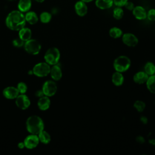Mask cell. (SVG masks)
I'll list each match as a JSON object with an SVG mask.
<instances>
[{"instance_id": "obj_32", "label": "cell", "mask_w": 155, "mask_h": 155, "mask_svg": "<svg viewBox=\"0 0 155 155\" xmlns=\"http://www.w3.org/2000/svg\"><path fill=\"white\" fill-rule=\"evenodd\" d=\"M128 0H113L114 5L116 7H124Z\"/></svg>"}, {"instance_id": "obj_11", "label": "cell", "mask_w": 155, "mask_h": 155, "mask_svg": "<svg viewBox=\"0 0 155 155\" xmlns=\"http://www.w3.org/2000/svg\"><path fill=\"white\" fill-rule=\"evenodd\" d=\"M16 104L21 110H25L30 105V101L25 94H19L16 98Z\"/></svg>"}, {"instance_id": "obj_21", "label": "cell", "mask_w": 155, "mask_h": 155, "mask_svg": "<svg viewBox=\"0 0 155 155\" xmlns=\"http://www.w3.org/2000/svg\"><path fill=\"white\" fill-rule=\"evenodd\" d=\"M31 31L27 27H23L19 30V38L24 42L31 39Z\"/></svg>"}, {"instance_id": "obj_3", "label": "cell", "mask_w": 155, "mask_h": 155, "mask_svg": "<svg viewBox=\"0 0 155 155\" xmlns=\"http://www.w3.org/2000/svg\"><path fill=\"white\" fill-rule=\"evenodd\" d=\"M131 62L130 59L125 55L117 56L113 61V68L116 71L124 73L131 67Z\"/></svg>"}, {"instance_id": "obj_26", "label": "cell", "mask_w": 155, "mask_h": 155, "mask_svg": "<svg viewBox=\"0 0 155 155\" xmlns=\"http://www.w3.org/2000/svg\"><path fill=\"white\" fill-rule=\"evenodd\" d=\"M124 15V12L121 7H116L113 10V17L116 20L121 19Z\"/></svg>"}, {"instance_id": "obj_30", "label": "cell", "mask_w": 155, "mask_h": 155, "mask_svg": "<svg viewBox=\"0 0 155 155\" xmlns=\"http://www.w3.org/2000/svg\"><path fill=\"white\" fill-rule=\"evenodd\" d=\"M147 19L150 21H155V8H150L147 12Z\"/></svg>"}, {"instance_id": "obj_40", "label": "cell", "mask_w": 155, "mask_h": 155, "mask_svg": "<svg viewBox=\"0 0 155 155\" xmlns=\"http://www.w3.org/2000/svg\"><path fill=\"white\" fill-rule=\"evenodd\" d=\"M35 1H36V2H40V3H42V2H43L45 0H35Z\"/></svg>"}, {"instance_id": "obj_1", "label": "cell", "mask_w": 155, "mask_h": 155, "mask_svg": "<svg viewBox=\"0 0 155 155\" xmlns=\"http://www.w3.org/2000/svg\"><path fill=\"white\" fill-rule=\"evenodd\" d=\"M25 15L19 10L10 12L5 19L7 27L13 31H19L25 27Z\"/></svg>"}, {"instance_id": "obj_28", "label": "cell", "mask_w": 155, "mask_h": 155, "mask_svg": "<svg viewBox=\"0 0 155 155\" xmlns=\"http://www.w3.org/2000/svg\"><path fill=\"white\" fill-rule=\"evenodd\" d=\"M133 107L139 112L142 113L146 107L145 103L140 100L136 101L133 104Z\"/></svg>"}, {"instance_id": "obj_29", "label": "cell", "mask_w": 155, "mask_h": 155, "mask_svg": "<svg viewBox=\"0 0 155 155\" xmlns=\"http://www.w3.org/2000/svg\"><path fill=\"white\" fill-rule=\"evenodd\" d=\"M20 94H25L27 91V86L25 83L23 82H19L16 87Z\"/></svg>"}, {"instance_id": "obj_18", "label": "cell", "mask_w": 155, "mask_h": 155, "mask_svg": "<svg viewBox=\"0 0 155 155\" xmlns=\"http://www.w3.org/2000/svg\"><path fill=\"white\" fill-rule=\"evenodd\" d=\"M111 82L116 87L121 86L124 82V76L122 73L114 72L111 76Z\"/></svg>"}, {"instance_id": "obj_39", "label": "cell", "mask_w": 155, "mask_h": 155, "mask_svg": "<svg viewBox=\"0 0 155 155\" xmlns=\"http://www.w3.org/2000/svg\"><path fill=\"white\" fill-rule=\"evenodd\" d=\"M81 1L85 2H86V3L87 4V3H89V2H91L93 1H94V0H81Z\"/></svg>"}, {"instance_id": "obj_5", "label": "cell", "mask_w": 155, "mask_h": 155, "mask_svg": "<svg viewBox=\"0 0 155 155\" xmlns=\"http://www.w3.org/2000/svg\"><path fill=\"white\" fill-rule=\"evenodd\" d=\"M50 65L47 62H39L33 68V74L38 77H45L50 74Z\"/></svg>"}, {"instance_id": "obj_20", "label": "cell", "mask_w": 155, "mask_h": 155, "mask_svg": "<svg viewBox=\"0 0 155 155\" xmlns=\"http://www.w3.org/2000/svg\"><path fill=\"white\" fill-rule=\"evenodd\" d=\"M25 18L26 22H27L31 25L36 24L39 20V17L38 15L35 12L30 10L26 12L25 15Z\"/></svg>"}, {"instance_id": "obj_14", "label": "cell", "mask_w": 155, "mask_h": 155, "mask_svg": "<svg viewBox=\"0 0 155 155\" xmlns=\"http://www.w3.org/2000/svg\"><path fill=\"white\" fill-rule=\"evenodd\" d=\"M50 74L51 78L54 81H59L62 76V72L60 65H58V64L53 65V67L50 68Z\"/></svg>"}, {"instance_id": "obj_31", "label": "cell", "mask_w": 155, "mask_h": 155, "mask_svg": "<svg viewBox=\"0 0 155 155\" xmlns=\"http://www.w3.org/2000/svg\"><path fill=\"white\" fill-rule=\"evenodd\" d=\"M12 44L16 47H21L24 45V41L19 38L13 40Z\"/></svg>"}, {"instance_id": "obj_4", "label": "cell", "mask_w": 155, "mask_h": 155, "mask_svg": "<svg viewBox=\"0 0 155 155\" xmlns=\"http://www.w3.org/2000/svg\"><path fill=\"white\" fill-rule=\"evenodd\" d=\"M60 58V51L56 47H51L48 48L44 54V59L45 62L48 64L50 65H54L58 64Z\"/></svg>"}, {"instance_id": "obj_9", "label": "cell", "mask_w": 155, "mask_h": 155, "mask_svg": "<svg viewBox=\"0 0 155 155\" xmlns=\"http://www.w3.org/2000/svg\"><path fill=\"white\" fill-rule=\"evenodd\" d=\"M39 140L38 136L37 134H33L27 136L24 140L25 147L28 149H33L36 148L39 144Z\"/></svg>"}, {"instance_id": "obj_34", "label": "cell", "mask_w": 155, "mask_h": 155, "mask_svg": "<svg viewBox=\"0 0 155 155\" xmlns=\"http://www.w3.org/2000/svg\"><path fill=\"white\" fill-rule=\"evenodd\" d=\"M136 142H138V143H145V138L143 137V136H137L136 137Z\"/></svg>"}, {"instance_id": "obj_2", "label": "cell", "mask_w": 155, "mask_h": 155, "mask_svg": "<svg viewBox=\"0 0 155 155\" xmlns=\"http://www.w3.org/2000/svg\"><path fill=\"white\" fill-rule=\"evenodd\" d=\"M26 128L30 133L38 135L44 130V124L39 116L36 115L31 116L27 119Z\"/></svg>"}, {"instance_id": "obj_8", "label": "cell", "mask_w": 155, "mask_h": 155, "mask_svg": "<svg viewBox=\"0 0 155 155\" xmlns=\"http://www.w3.org/2000/svg\"><path fill=\"white\" fill-rule=\"evenodd\" d=\"M122 41L127 46L134 47L139 43V39L137 36L131 33H125L122 36Z\"/></svg>"}, {"instance_id": "obj_35", "label": "cell", "mask_w": 155, "mask_h": 155, "mask_svg": "<svg viewBox=\"0 0 155 155\" xmlns=\"http://www.w3.org/2000/svg\"><path fill=\"white\" fill-rule=\"evenodd\" d=\"M140 120L143 124H147L148 123V118L145 116H142L140 117Z\"/></svg>"}, {"instance_id": "obj_17", "label": "cell", "mask_w": 155, "mask_h": 155, "mask_svg": "<svg viewBox=\"0 0 155 155\" xmlns=\"http://www.w3.org/2000/svg\"><path fill=\"white\" fill-rule=\"evenodd\" d=\"M50 104H51V102L49 97L44 95L41 97L39 98L37 104H38V108L41 110L45 111L49 108L50 106Z\"/></svg>"}, {"instance_id": "obj_38", "label": "cell", "mask_w": 155, "mask_h": 155, "mask_svg": "<svg viewBox=\"0 0 155 155\" xmlns=\"http://www.w3.org/2000/svg\"><path fill=\"white\" fill-rule=\"evenodd\" d=\"M148 142L150 144L153 145H155V139H149Z\"/></svg>"}, {"instance_id": "obj_15", "label": "cell", "mask_w": 155, "mask_h": 155, "mask_svg": "<svg viewBox=\"0 0 155 155\" xmlns=\"http://www.w3.org/2000/svg\"><path fill=\"white\" fill-rule=\"evenodd\" d=\"M149 76L144 71L136 72L133 76V81L137 84H143L147 82Z\"/></svg>"}, {"instance_id": "obj_37", "label": "cell", "mask_w": 155, "mask_h": 155, "mask_svg": "<svg viewBox=\"0 0 155 155\" xmlns=\"http://www.w3.org/2000/svg\"><path fill=\"white\" fill-rule=\"evenodd\" d=\"M18 148H20V149H23V148L25 147V145H24V142H19V143L18 144Z\"/></svg>"}, {"instance_id": "obj_10", "label": "cell", "mask_w": 155, "mask_h": 155, "mask_svg": "<svg viewBox=\"0 0 155 155\" xmlns=\"http://www.w3.org/2000/svg\"><path fill=\"white\" fill-rule=\"evenodd\" d=\"M74 11L76 15L80 17L85 16L88 13V6L86 2L79 0L74 4Z\"/></svg>"}, {"instance_id": "obj_7", "label": "cell", "mask_w": 155, "mask_h": 155, "mask_svg": "<svg viewBox=\"0 0 155 155\" xmlns=\"http://www.w3.org/2000/svg\"><path fill=\"white\" fill-rule=\"evenodd\" d=\"M58 87L56 82L53 81H47L42 85V90L45 96L51 97L54 96L57 91Z\"/></svg>"}, {"instance_id": "obj_36", "label": "cell", "mask_w": 155, "mask_h": 155, "mask_svg": "<svg viewBox=\"0 0 155 155\" xmlns=\"http://www.w3.org/2000/svg\"><path fill=\"white\" fill-rule=\"evenodd\" d=\"M35 96H36V97H38L39 98V97H41L42 96H44V94L42 90H38V91H36V93H35Z\"/></svg>"}, {"instance_id": "obj_25", "label": "cell", "mask_w": 155, "mask_h": 155, "mask_svg": "<svg viewBox=\"0 0 155 155\" xmlns=\"http://www.w3.org/2000/svg\"><path fill=\"white\" fill-rule=\"evenodd\" d=\"M143 70L148 76L155 74V65L152 62H147L144 65Z\"/></svg>"}, {"instance_id": "obj_13", "label": "cell", "mask_w": 155, "mask_h": 155, "mask_svg": "<svg viewBox=\"0 0 155 155\" xmlns=\"http://www.w3.org/2000/svg\"><path fill=\"white\" fill-rule=\"evenodd\" d=\"M4 96L8 99H14L17 97L19 94V92L16 87H7L4 89L2 91Z\"/></svg>"}, {"instance_id": "obj_19", "label": "cell", "mask_w": 155, "mask_h": 155, "mask_svg": "<svg viewBox=\"0 0 155 155\" xmlns=\"http://www.w3.org/2000/svg\"><path fill=\"white\" fill-rule=\"evenodd\" d=\"M31 7V0H19L18 3V8L22 13L30 10Z\"/></svg>"}, {"instance_id": "obj_27", "label": "cell", "mask_w": 155, "mask_h": 155, "mask_svg": "<svg viewBox=\"0 0 155 155\" xmlns=\"http://www.w3.org/2000/svg\"><path fill=\"white\" fill-rule=\"evenodd\" d=\"M52 18V15L48 12H43L39 15V19L41 22L44 24L48 23Z\"/></svg>"}, {"instance_id": "obj_16", "label": "cell", "mask_w": 155, "mask_h": 155, "mask_svg": "<svg viewBox=\"0 0 155 155\" xmlns=\"http://www.w3.org/2000/svg\"><path fill=\"white\" fill-rule=\"evenodd\" d=\"M96 7L101 10H107L114 5L113 0H94Z\"/></svg>"}, {"instance_id": "obj_33", "label": "cell", "mask_w": 155, "mask_h": 155, "mask_svg": "<svg viewBox=\"0 0 155 155\" xmlns=\"http://www.w3.org/2000/svg\"><path fill=\"white\" fill-rule=\"evenodd\" d=\"M124 7L127 10H129V11H132V10H133L134 7H135V5H134V3H133V2L128 1L126 2V4L124 5Z\"/></svg>"}, {"instance_id": "obj_24", "label": "cell", "mask_w": 155, "mask_h": 155, "mask_svg": "<svg viewBox=\"0 0 155 155\" xmlns=\"http://www.w3.org/2000/svg\"><path fill=\"white\" fill-rule=\"evenodd\" d=\"M38 136L39 137V142H42V143L47 144L50 143V142L51 141V136L50 134L46 131L42 130L38 134Z\"/></svg>"}, {"instance_id": "obj_23", "label": "cell", "mask_w": 155, "mask_h": 155, "mask_svg": "<svg viewBox=\"0 0 155 155\" xmlns=\"http://www.w3.org/2000/svg\"><path fill=\"white\" fill-rule=\"evenodd\" d=\"M123 35L122 30L117 27H113L109 30V35L111 38L117 39L122 37Z\"/></svg>"}, {"instance_id": "obj_22", "label": "cell", "mask_w": 155, "mask_h": 155, "mask_svg": "<svg viewBox=\"0 0 155 155\" xmlns=\"http://www.w3.org/2000/svg\"><path fill=\"white\" fill-rule=\"evenodd\" d=\"M148 90L153 94H155V74L149 76L145 82Z\"/></svg>"}, {"instance_id": "obj_6", "label": "cell", "mask_w": 155, "mask_h": 155, "mask_svg": "<svg viewBox=\"0 0 155 155\" xmlns=\"http://www.w3.org/2000/svg\"><path fill=\"white\" fill-rule=\"evenodd\" d=\"M24 48L28 53L33 55H36L40 52L41 49V45L37 40L34 39H30L25 42Z\"/></svg>"}, {"instance_id": "obj_12", "label": "cell", "mask_w": 155, "mask_h": 155, "mask_svg": "<svg viewBox=\"0 0 155 155\" xmlns=\"http://www.w3.org/2000/svg\"><path fill=\"white\" fill-rule=\"evenodd\" d=\"M131 12L134 17L137 20L142 21L147 19V11L142 5L135 6Z\"/></svg>"}]
</instances>
